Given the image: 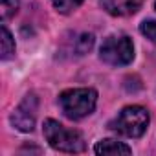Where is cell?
Returning a JSON list of instances; mask_svg holds the SVG:
<instances>
[{
	"label": "cell",
	"instance_id": "obj_3",
	"mask_svg": "<svg viewBox=\"0 0 156 156\" xmlns=\"http://www.w3.org/2000/svg\"><path fill=\"white\" fill-rule=\"evenodd\" d=\"M149 127V112L140 105L125 107L110 123L108 129L125 136V138H140L145 134Z\"/></svg>",
	"mask_w": 156,
	"mask_h": 156
},
{
	"label": "cell",
	"instance_id": "obj_11",
	"mask_svg": "<svg viewBox=\"0 0 156 156\" xmlns=\"http://www.w3.org/2000/svg\"><path fill=\"white\" fill-rule=\"evenodd\" d=\"M19 11V0H0V15H2V22L9 20L15 17Z\"/></svg>",
	"mask_w": 156,
	"mask_h": 156
},
{
	"label": "cell",
	"instance_id": "obj_8",
	"mask_svg": "<svg viewBox=\"0 0 156 156\" xmlns=\"http://www.w3.org/2000/svg\"><path fill=\"white\" fill-rule=\"evenodd\" d=\"M0 46H2V53H0V57H2V61H8L15 55V39L13 35L9 33V30L6 28V24H2V28H0Z\"/></svg>",
	"mask_w": 156,
	"mask_h": 156
},
{
	"label": "cell",
	"instance_id": "obj_1",
	"mask_svg": "<svg viewBox=\"0 0 156 156\" xmlns=\"http://www.w3.org/2000/svg\"><path fill=\"white\" fill-rule=\"evenodd\" d=\"M42 132H44V138L50 143V147H53L55 151L73 154V152H83L87 149L85 138L79 130L66 129L57 119H51V118L46 119L42 125Z\"/></svg>",
	"mask_w": 156,
	"mask_h": 156
},
{
	"label": "cell",
	"instance_id": "obj_12",
	"mask_svg": "<svg viewBox=\"0 0 156 156\" xmlns=\"http://www.w3.org/2000/svg\"><path fill=\"white\" fill-rule=\"evenodd\" d=\"M140 31H141V35H145L149 41L156 42V20H145V22H141Z\"/></svg>",
	"mask_w": 156,
	"mask_h": 156
},
{
	"label": "cell",
	"instance_id": "obj_9",
	"mask_svg": "<svg viewBox=\"0 0 156 156\" xmlns=\"http://www.w3.org/2000/svg\"><path fill=\"white\" fill-rule=\"evenodd\" d=\"M94 46V35L92 33H81L75 39V53L77 55H85L92 50Z\"/></svg>",
	"mask_w": 156,
	"mask_h": 156
},
{
	"label": "cell",
	"instance_id": "obj_10",
	"mask_svg": "<svg viewBox=\"0 0 156 156\" xmlns=\"http://www.w3.org/2000/svg\"><path fill=\"white\" fill-rule=\"evenodd\" d=\"M83 2H85V0H51L53 8H55L59 13H62V15H68V13L75 11Z\"/></svg>",
	"mask_w": 156,
	"mask_h": 156
},
{
	"label": "cell",
	"instance_id": "obj_13",
	"mask_svg": "<svg viewBox=\"0 0 156 156\" xmlns=\"http://www.w3.org/2000/svg\"><path fill=\"white\" fill-rule=\"evenodd\" d=\"M154 9H156V2H154Z\"/></svg>",
	"mask_w": 156,
	"mask_h": 156
},
{
	"label": "cell",
	"instance_id": "obj_7",
	"mask_svg": "<svg viewBox=\"0 0 156 156\" xmlns=\"http://www.w3.org/2000/svg\"><path fill=\"white\" fill-rule=\"evenodd\" d=\"M94 152L96 154H130L132 149L127 143H123V141L107 138V140H101V141L96 143Z\"/></svg>",
	"mask_w": 156,
	"mask_h": 156
},
{
	"label": "cell",
	"instance_id": "obj_2",
	"mask_svg": "<svg viewBox=\"0 0 156 156\" xmlns=\"http://www.w3.org/2000/svg\"><path fill=\"white\" fill-rule=\"evenodd\" d=\"M59 105L68 119H83L94 112L98 105V92L94 88H70L59 96Z\"/></svg>",
	"mask_w": 156,
	"mask_h": 156
},
{
	"label": "cell",
	"instance_id": "obj_5",
	"mask_svg": "<svg viewBox=\"0 0 156 156\" xmlns=\"http://www.w3.org/2000/svg\"><path fill=\"white\" fill-rule=\"evenodd\" d=\"M37 98L35 94H28L22 103L11 114V123L20 132H31L35 127V114H37Z\"/></svg>",
	"mask_w": 156,
	"mask_h": 156
},
{
	"label": "cell",
	"instance_id": "obj_6",
	"mask_svg": "<svg viewBox=\"0 0 156 156\" xmlns=\"http://www.w3.org/2000/svg\"><path fill=\"white\" fill-rule=\"evenodd\" d=\"M145 0H101L103 9L112 17H129L134 15Z\"/></svg>",
	"mask_w": 156,
	"mask_h": 156
},
{
	"label": "cell",
	"instance_id": "obj_4",
	"mask_svg": "<svg viewBox=\"0 0 156 156\" xmlns=\"http://www.w3.org/2000/svg\"><path fill=\"white\" fill-rule=\"evenodd\" d=\"M99 57L110 66H125L134 59V44L127 35H110L103 41Z\"/></svg>",
	"mask_w": 156,
	"mask_h": 156
}]
</instances>
